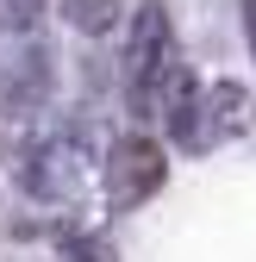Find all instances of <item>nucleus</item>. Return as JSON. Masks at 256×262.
<instances>
[{
    "instance_id": "obj_7",
    "label": "nucleus",
    "mask_w": 256,
    "mask_h": 262,
    "mask_svg": "<svg viewBox=\"0 0 256 262\" xmlns=\"http://www.w3.org/2000/svg\"><path fill=\"white\" fill-rule=\"evenodd\" d=\"M44 25V0H0V31L7 38H38Z\"/></svg>"
},
{
    "instance_id": "obj_2",
    "label": "nucleus",
    "mask_w": 256,
    "mask_h": 262,
    "mask_svg": "<svg viewBox=\"0 0 256 262\" xmlns=\"http://www.w3.org/2000/svg\"><path fill=\"white\" fill-rule=\"evenodd\" d=\"M94 169H100V150H94V131L88 125H44L31 131L13 156V181L25 200H44V206H69L75 193H88Z\"/></svg>"
},
{
    "instance_id": "obj_1",
    "label": "nucleus",
    "mask_w": 256,
    "mask_h": 262,
    "mask_svg": "<svg viewBox=\"0 0 256 262\" xmlns=\"http://www.w3.org/2000/svg\"><path fill=\"white\" fill-rule=\"evenodd\" d=\"M194 88V69L175 50V19L163 0H144L132 13V38H125V100L138 125H163V113Z\"/></svg>"
},
{
    "instance_id": "obj_6",
    "label": "nucleus",
    "mask_w": 256,
    "mask_h": 262,
    "mask_svg": "<svg viewBox=\"0 0 256 262\" xmlns=\"http://www.w3.org/2000/svg\"><path fill=\"white\" fill-rule=\"evenodd\" d=\"M56 13H62L69 31H81V38H106L125 19V0H56Z\"/></svg>"
},
{
    "instance_id": "obj_3",
    "label": "nucleus",
    "mask_w": 256,
    "mask_h": 262,
    "mask_svg": "<svg viewBox=\"0 0 256 262\" xmlns=\"http://www.w3.org/2000/svg\"><path fill=\"white\" fill-rule=\"evenodd\" d=\"M250 125H256V100H250L244 81H206V88L194 81V88L163 113L169 144H175V150H194V156H206V150H219V144L244 138Z\"/></svg>"
},
{
    "instance_id": "obj_4",
    "label": "nucleus",
    "mask_w": 256,
    "mask_h": 262,
    "mask_svg": "<svg viewBox=\"0 0 256 262\" xmlns=\"http://www.w3.org/2000/svg\"><path fill=\"white\" fill-rule=\"evenodd\" d=\"M100 181H106V206L113 212H138L144 200H156L169 181V156L150 131H125V138L100 156Z\"/></svg>"
},
{
    "instance_id": "obj_9",
    "label": "nucleus",
    "mask_w": 256,
    "mask_h": 262,
    "mask_svg": "<svg viewBox=\"0 0 256 262\" xmlns=\"http://www.w3.org/2000/svg\"><path fill=\"white\" fill-rule=\"evenodd\" d=\"M244 38H250V56H256V0H244Z\"/></svg>"
},
{
    "instance_id": "obj_8",
    "label": "nucleus",
    "mask_w": 256,
    "mask_h": 262,
    "mask_svg": "<svg viewBox=\"0 0 256 262\" xmlns=\"http://www.w3.org/2000/svg\"><path fill=\"white\" fill-rule=\"evenodd\" d=\"M62 256L69 262H119V250H113L106 231H75L69 244H62Z\"/></svg>"
},
{
    "instance_id": "obj_5",
    "label": "nucleus",
    "mask_w": 256,
    "mask_h": 262,
    "mask_svg": "<svg viewBox=\"0 0 256 262\" xmlns=\"http://www.w3.org/2000/svg\"><path fill=\"white\" fill-rule=\"evenodd\" d=\"M50 94H56V56L50 44L38 38H19V50L0 62V113L7 119H31L38 106H50Z\"/></svg>"
}]
</instances>
